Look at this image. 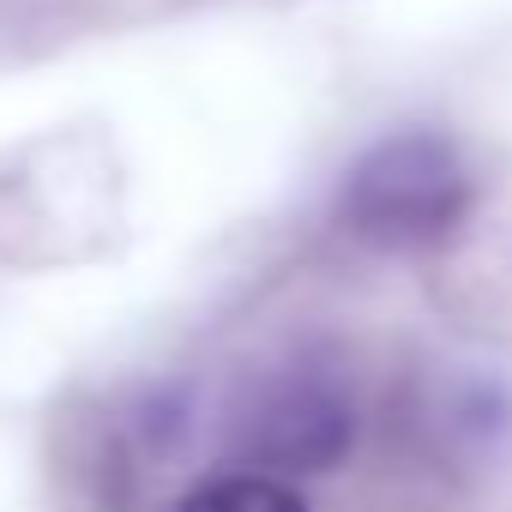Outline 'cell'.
Segmentation results:
<instances>
[{"label": "cell", "instance_id": "6da1fadb", "mask_svg": "<svg viewBox=\"0 0 512 512\" xmlns=\"http://www.w3.org/2000/svg\"><path fill=\"white\" fill-rule=\"evenodd\" d=\"M470 205H476V187L458 145L428 127L374 139L338 187V223L380 253H422L452 241Z\"/></svg>", "mask_w": 512, "mask_h": 512}, {"label": "cell", "instance_id": "7a4b0ae2", "mask_svg": "<svg viewBox=\"0 0 512 512\" xmlns=\"http://www.w3.org/2000/svg\"><path fill=\"white\" fill-rule=\"evenodd\" d=\"M356 440V398L320 356L253 374L229 404V446L272 470H332Z\"/></svg>", "mask_w": 512, "mask_h": 512}, {"label": "cell", "instance_id": "3957f363", "mask_svg": "<svg viewBox=\"0 0 512 512\" xmlns=\"http://www.w3.org/2000/svg\"><path fill=\"white\" fill-rule=\"evenodd\" d=\"M175 512H314L284 476H266V470H229V476H211L199 482Z\"/></svg>", "mask_w": 512, "mask_h": 512}]
</instances>
